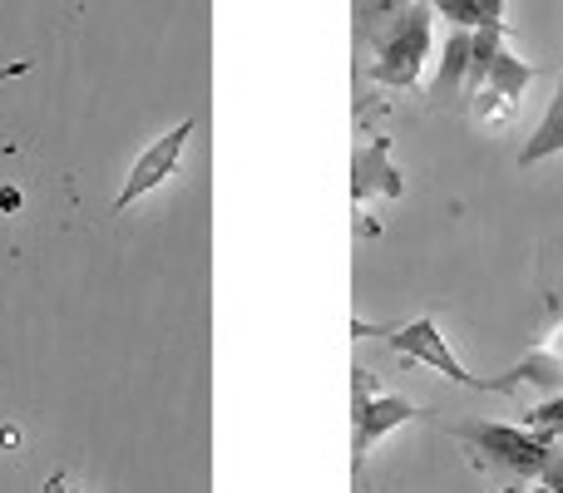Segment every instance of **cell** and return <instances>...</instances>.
I'll return each instance as SVG.
<instances>
[{
    "mask_svg": "<svg viewBox=\"0 0 563 493\" xmlns=\"http://www.w3.org/2000/svg\"><path fill=\"white\" fill-rule=\"evenodd\" d=\"M529 85H534V65H525L509 49V25L475 30V45H470V119L485 128L515 124Z\"/></svg>",
    "mask_w": 563,
    "mask_h": 493,
    "instance_id": "obj_1",
    "label": "cell"
},
{
    "mask_svg": "<svg viewBox=\"0 0 563 493\" xmlns=\"http://www.w3.org/2000/svg\"><path fill=\"white\" fill-rule=\"evenodd\" d=\"M450 435H455L460 445H470L475 469H485V474L509 493L525 484H539L544 469L554 464V455H559V445L529 435L525 425H499V419H465V425H450Z\"/></svg>",
    "mask_w": 563,
    "mask_h": 493,
    "instance_id": "obj_2",
    "label": "cell"
},
{
    "mask_svg": "<svg viewBox=\"0 0 563 493\" xmlns=\"http://www.w3.org/2000/svg\"><path fill=\"white\" fill-rule=\"evenodd\" d=\"M371 45V79L386 89H420V69L435 45V10L426 0H410L396 20L366 40Z\"/></svg>",
    "mask_w": 563,
    "mask_h": 493,
    "instance_id": "obj_3",
    "label": "cell"
},
{
    "mask_svg": "<svg viewBox=\"0 0 563 493\" xmlns=\"http://www.w3.org/2000/svg\"><path fill=\"white\" fill-rule=\"evenodd\" d=\"M356 336H386V346L396 350L406 366L435 370V376H445L450 385L479 390V395H515L505 376H499V380H485V376H475V370L460 366L455 350H450V340L440 336L435 316H416V321H400V326H366V321H356Z\"/></svg>",
    "mask_w": 563,
    "mask_h": 493,
    "instance_id": "obj_4",
    "label": "cell"
},
{
    "mask_svg": "<svg viewBox=\"0 0 563 493\" xmlns=\"http://www.w3.org/2000/svg\"><path fill=\"white\" fill-rule=\"evenodd\" d=\"M420 415H426V410H420L416 400L376 390V380H371L366 366L351 370V474L361 479L371 449H376L390 429L410 425V419H420Z\"/></svg>",
    "mask_w": 563,
    "mask_h": 493,
    "instance_id": "obj_5",
    "label": "cell"
},
{
    "mask_svg": "<svg viewBox=\"0 0 563 493\" xmlns=\"http://www.w3.org/2000/svg\"><path fill=\"white\" fill-rule=\"evenodd\" d=\"M194 128H198V119H178V124L168 128L164 138H154V144H148L144 154L134 158V168H129L124 188H119V198H114V213H129L139 198H148L154 188H164L168 178L178 173V158H184V148H188V138H194Z\"/></svg>",
    "mask_w": 563,
    "mask_h": 493,
    "instance_id": "obj_6",
    "label": "cell"
},
{
    "mask_svg": "<svg viewBox=\"0 0 563 493\" xmlns=\"http://www.w3.org/2000/svg\"><path fill=\"white\" fill-rule=\"evenodd\" d=\"M470 45H475L470 30H450L445 55H440V75H435V85H430V104L435 109L470 114Z\"/></svg>",
    "mask_w": 563,
    "mask_h": 493,
    "instance_id": "obj_7",
    "label": "cell"
},
{
    "mask_svg": "<svg viewBox=\"0 0 563 493\" xmlns=\"http://www.w3.org/2000/svg\"><path fill=\"white\" fill-rule=\"evenodd\" d=\"M505 380H509V390H519V385H549L559 395V390H563V321L544 336V346H539L534 356L519 360V366L509 370Z\"/></svg>",
    "mask_w": 563,
    "mask_h": 493,
    "instance_id": "obj_8",
    "label": "cell"
},
{
    "mask_svg": "<svg viewBox=\"0 0 563 493\" xmlns=\"http://www.w3.org/2000/svg\"><path fill=\"white\" fill-rule=\"evenodd\" d=\"M351 193H356V203H366V198H400L406 193L396 164L386 158V144H371V148H361L356 154V183H351Z\"/></svg>",
    "mask_w": 563,
    "mask_h": 493,
    "instance_id": "obj_9",
    "label": "cell"
},
{
    "mask_svg": "<svg viewBox=\"0 0 563 493\" xmlns=\"http://www.w3.org/2000/svg\"><path fill=\"white\" fill-rule=\"evenodd\" d=\"M440 20H450V30H495L505 25V0H426Z\"/></svg>",
    "mask_w": 563,
    "mask_h": 493,
    "instance_id": "obj_10",
    "label": "cell"
},
{
    "mask_svg": "<svg viewBox=\"0 0 563 493\" xmlns=\"http://www.w3.org/2000/svg\"><path fill=\"white\" fill-rule=\"evenodd\" d=\"M563 154V75H559V89H554V104L544 109V119H539V128L529 134V144L519 148V168H534L544 164V158Z\"/></svg>",
    "mask_w": 563,
    "mask_h": 493,
    "instance_id": "obj_11",
    "label": "cell"
},
{
    "mask_svg": "<svg viewBox=\"0 0 563 493\" xmlns=\"http://www.w3.org/2000/svg\"><path fill=\"white\" fill-rule=\"evenodd\" d=\"M410 0H351V20H356V40L366 45L371 35H376L386 20H396L400 10H406Z\"/></svg>",
    "mask_w": 563,
    "mask_h": 493,
    "instance_id": "obj_12",
    "label": "cell"
},
{
    "mask_svg": "<svg viewBox=\"0 0 563 493\" xmlns=\"http://www.w3.org/2000/svg\"><path fill=\"white\" fill-rule=\"evenodd\" d=\"M525 429L539 439H549V445H563V390L559 395H544L534 410L525 415Z\"/></svg>",
    "mask_w": 563,
    "mask_h": 493,
    "instance_id": "obj_13",
    "label": "cell"
},
{
    "mask_svg": "<svg viewBox=\"0 0 563 493\" xmlns=\"http://www.w3.org/2000/svg\"><path fill=\"white\" fill-rule=\"evenodd\" d=\"M539 484H544L549 493H563V449H559V455H554V464H549V469H544V479H539Z\"/></svg>",
    "mask_w": 563,
    "mask_h": 493,
    "instance_id": "obj_14",
    "label": "cell"
},
{
    "mask_svg": "<svg viewBox=\"0 0 563 493\" xmlns=\"http://www.w3.org/2000/svg\"><path fill=\"white\" fill-rule=\"evenodd\" d=\"M30 69V59H10V65H0V85H5V79H20Z\"/></svg>",
    "mask_w": 563,
    "mask_h": 493,
    "instance_id": "obj_15",
    "label": "cell"
}]
</instances>
